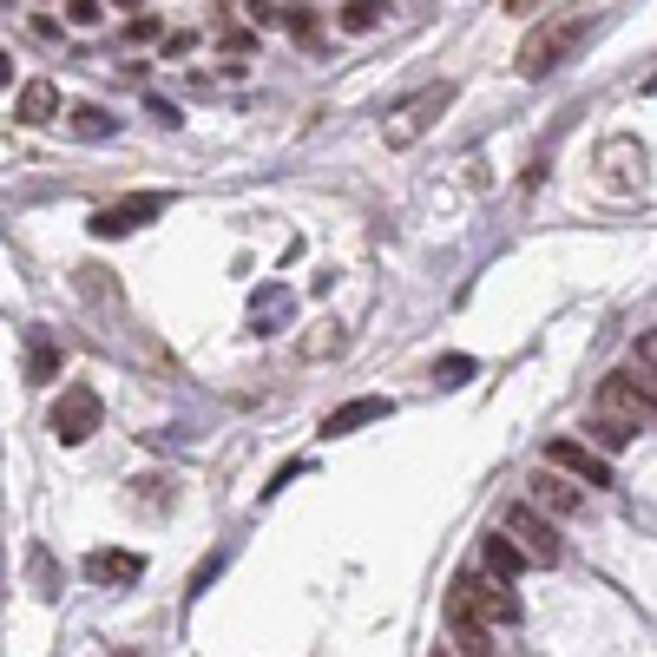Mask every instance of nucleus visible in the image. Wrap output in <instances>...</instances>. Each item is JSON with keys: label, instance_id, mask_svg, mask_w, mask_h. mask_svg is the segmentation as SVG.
I'll return each mask as SVG.
<instances>
[{"label": "nucleus", "instance_id": "nucleus-1", "mask_svg": "<svg viewBox=\"0 0 657 657\" xmlns=\"http://www.w3.org/2000/svg\"><path fill=\"white\" fill-rule=\"evenodd\" d=\"M645 421H657V401L645 395L638 369H612V375H599V388H592V434H599V448L619 454L625 441L645 434Z\"/></svg>", "mask_w": 657, "mask_h": 657}, {"label": "nucleus", "instance_id": "nucleus-2", "mask_svg": "<svg viewBox=\"0 0 657 657\" xmlns=\"http://www.w3.org/2000/svg\"><path fill=\"white\" fill-rule=\"evenodd\" d=\"M586 33H592V7H559V13H540V26L520 39L513 66H520L526 79H546V72H559V66L586 46Z\"/></svg>", "mask_w": 657, "mask_h": 657}, {"label": "nucleus", "instance_id": "nucleus-3", "mask_svg": "<svg viewBox=\"0 0 657 657\" xmlns=\"http://www.w3.org/2000/svg\"><path fill=\"white\" fill-rule=\"evenodd\" d=\"M448 619H474V625H520L526 619V605H520V592H513V579H494L487 566H467V573H454V586H448Z\"/></svg>", "mask_w": 657, "mask_h": 657}, {"label": "nucleus", "instance_id": "nucleus-4", "mask_svg": "<svg viewBox=\"0 0 657 657\" xmlns=\"http://www.w3.org/2000/svg\"><path fill=\"white\" fill-rule=\"evenodd\" d=\"M500 533H513L533 566H559V559H566V540H559V526H553V513L533 507V500H513L507 520H500Z\"/></svg>", "mask_w": 657, "mask_h": 657}, {"label": "nucleus", "instance_id": "nucleus-5", "mask_svg": "<svg viewBox=\"0 0 657 657\" xmlns=\"http://www.w3.org/2000/svg\"><path fill=\"white\" fill-rule=\"evenodd\" d=\"M99 421H105V401H99V388H86V382H66V395H59V401H53V415H46V428H53V441H59V448L92 441V434H99Z\"/></svg>", "mask_w": 657, "mask_h": 657}, {"label": "nucleus", "instance_id": "nucleus-6", "mask_svg": "<svg viewBox=\"0 0 657 657\" xmlns=\"http://www.w3.org/2000/svg\"><path fill=\"white\" fill-rule=\"evenodd\" d=\"M165 191H132V197H112V204H99L92 211V237L99 243H112V237H132V230H145L151 217H165Z\"/></svg>", "mask_w": 657, "mask_h": 657}, {"label": "nucleus", "instance_id": "nucleus-7", "mask_svg": "<svg viewBox=\"0 0 657 657\" xmlns=\"http://www.w3.org/2000/svg\"><path fill=\"white\" fill-rule=\"evenodd\" d=\"M448 105H454V86L441 79V86H428V92H415L408 105H395V118H388V132H382V138H388L395 151H408V145H415V138H421V132H428V125H434L441 112H448Z\"/></svg>", "mask_w": 657, "mask_h": 657}, {"label": "nucleus", "instance_id": "nucleus-8", "mask_svg": "<svg viewBox=\"0 0 657 657\" xmlns=\"http://www.w3.org/2000/svg\"><path fill=\"white\" fill-rule=\"evenodd\" d=\"M546 461H553L559 474H573L579 487H592V494H599V487H612V461H605L599 448H586V441H573V434H559V441L546 448Z\"/></svg>", "mask_w": 657, "mask_h": 657}, {"label": "nucleus", "instance_id": "nucleus-9", "mask_svg": "<svg viewBox=\"0 0 657 657\" xmlns=\"http://www.w3.org/2000/svg\"><path fill=\"white\" fill-rule=\"evenodd\" d=\"M533 507H546L553 520H573V513L586 507V494H579L573 474H559V467L546 461V467H533Z\"/></svg>", "mask_w": 657, "mask_h": 657}, {"label": "nucleus", "instance_id": "nucleus-10", "mask_svg": "<svg viewBox=\"0 0 657 657\" xmlns=\"http://www.w3.org/2000/svg\"><path fill=\"white\" fill-rule=\"evenodd\" d=\"M388 415H395L388 395H355V401H342V408L322 415V441H342V434H355V428H369V421H388Z\"/></svg>", "mask_w": 657, "mask_h": 657}, {"label": "nucleus", "instance_id": "nucleus-11", "mask_svg": "<svg viewBox=\"0 0 657 657\" xmlns=\"http://www.w3.org/2000/svg\"><path fill=\"white\" fill-rule=\"evenodd\" d=\"M86 579L92 586H132V579H145V559L118 553V546H99V553H86Z\"/></svg>", "mask_w": 657, "mask_h": 657}, {"label": "nucleus", "instance_id": "nucleus-12", "mask_svg": "<svg viewBox=\"0 0 657 657\" xmlns=\"http://www.w3.org/2000/svg\"><path fill=\"white\" fill-rule=\"evenodd\" d=\"M53 112H59V86L53 79H26L13 92V125H46Z\"/></svg>", "mask_w": 657, "mask_h": 657}, {"label": "nucleus", "instance_id": "nucleus-13", "mask_svg": "<svg viewBox=\"0 0 657 657\" xmlns=\"http://www.w3.org/2000/svg\"><path fill=\"white\" fill-rule=\"evenodd\" d=\"M480 566H487L494 579H520L533 559L520 553V540H513V533H487V540H480Z\"/></svg>", "mask_w": 657, "mask_h": 657}, {"label": "nucleus", "instance_id": "nucleus-14", "mask_svg": "<svg viewBox=\"0 0 657 657\" xmlns=\"http://www.w3.org/2000/svg\"><path fill=\"white\" fill-rule=\"evenodd\" d=\"M59 362H66V355H59V342H53L46 329H33V336H26V382H53V375H59Z\"/></svg>", "mask_w": 657, "mask_h": 657}, {"label": "nucleus", "instance_id": "nucleus-15", "mask_svg": "<svg viewBox=\"0 0 657 657\" xmlns=\"http://www.w3.org/2000/svg\"><path fill=\"white\" fill-rule=\"evenodd\" d=\"M388 13H395L388 0H342V33L362 39V33H375V26H388Z\"/></svg>", "mask_w": 657, "mask_h": 657}, {"label": "nucleus", "instance_id": "nucleus-16", "mask_svg": "<svg viewBox=\"0 0 657 657\" xmlns=\"http://www.w3.org/2000/svg\"><path fill=\"white\" fill-rule=\"evenodd\" d=\"M448 632H454V652H461V657H500V652H494V625H474V619H448Z\"/></svg>", "mask_w": 657, "mask_h": 657}, {"label": "nucleus", "instance_id": "nucleus-17", "mask_svg": "<svg viewBox=\"0 0 657 657\" xmlns=\"http://www.w3.org/2000/svg\"><path fill=\"white\" fill-rule=\"evenodd\" d=\"M632 369H638V382H645V395L657 401V329H645L638 342H632Z\"/></svg>", "mask_w": 657, "mask_h": 657}, {"label": "nucleus", "instance_id": "nucleus-18", "mask_svg": "<svg viewBox=\"0 0 657 657\" xmlns=\"http://www.w3.org/2000/svg\"><path fill=\"white\" fill-rule=\"evenodd\" d=\"M112 125H118V118H112L105 105H79V112H72V138H105Z\"/></svg>", "mask_w": 657, "mask_h": 657}, {"label": "nucleus", "instance_id": "nucleus-19", "mask_svg": "<svg viewBox=\"0 0 657 657\" xmlns=\"http://www.w3.org/2000/svg\"><path fill=\"white\" fill-rule=\"evenodd\" d=\"M342 349H349V336L329 322V336H309V342H303V362H322V355H342Z\"/></svg>", "mask_w": 657, "mask_h": 657}, {"label": "nucleus", "instance_id": "nucleus-20", "mask_svg": "<svg viewBox=\"0 0 657 657\" xmlns=\"http://www.w3.org/2000/svg\"><path fill=\"white\" fill-rule=\"evenodd\" d=\"M467 375H474V362H467V355H441V362H434V388H461Z\"/></svg>", "mask_w": 657, "mask_h": 657}, {"label": "nucleus", "instance_id": "nucleus-21", "mask_svg": "<svg viewBox=\"0 0 657 657\" xmlns=\"http://www.w3.org/2000/svg\"><path fill=\"white\" fill-rule=\"evenodd\" d=\"M99 20H105V7H99V0H66V26H72V33H92Z\"/></svg>", "mask_w": 657, "mask_h": 657}, {"label": "nucleus", "instance_id": "nucleus-22", "mask_svg": "<svg viewBox=\"0 0 657 657\" xmlns=\"http://www.w3.org/2000/svg\"><path fill=\"white\" fill-rule=\"evenodd\" d=\"M276 20H283V13H276V7H270V0H250V26H257V33H270V26H276Z\"/></svg>", "mask_w": 657, "mask_h": 657}, {"label": "nucleus", "instance_id": "nucleus-23", "mask_svg": "<svg viewBox=\"0 0 657 657\" xmlns=\"http://www.w3.org/2000/svg\"><path fill=\"white\" fill-rule=\"evenodd\" d=\"M125 39H158V20H151V13H132V26H125Z\"/></svg>", "mask_w": 657, "mask_h": 657}, {"label": "nucleus", "instance_id": "nucleus-24", "mask_svg": "<svg viewBox=\"0 0 657 657\" xmlns=\"http://www.w3.org/2000/svg\"><path fill=\"white\" fill-rule=\"evenodd\" d=\"M217 573H224V553H211V559H204V566H197V579H191V592H204V586H211V579H217Z\"/></svg>", "mask_w": 657, "mask_h": 657}, {"label": "nucleus", "instance_id": "nucleus-25", "mask_svg": "<svg viewBox=\"0 0 657 657\" xmlns=\"http://www.w3.org/2000/svg\"><path fill=\"white\" fill-rule=\"evenodd\" d=\"M33 33H39V39H59V33H66V26H59V20H53V13H33Z\"/></svg>", "mask_w": 657, "mask_h": 657}, {"label": "nucleus", "instance_id": "nucleus-26", "mask_svg": "<svg viewBox=\"0 0 657 657\" xmlns=\"http://www.w3.org/2000/svg\"><path fill=\"white\" fill-rule=\"evenodd\" d=\"M290 33H303V39L316 33V20H309V7H290Z\"/></svg>", "mask_w": 657, "mask_h": 657}, {"label": "nucleus", "instance_id": "nucleus-27", "mask_svg": "<svg viewBox=\"0 0 657 657\" xmlns=\"http://www.w3.org/2000/svg\"><path fill=\"white\" fill-rule=\"evenodd\" d=\"M507 13H540V0H500Z\"/></svg>", "mask_w": 657, "mask_h": 657}, {"label": "nucleus", "instance_id": "nucleus-28", "mask_svg": "<svg viewBox=\"0 0 657 657\" xmlns=\"http://www.w3.org/2000/svg\"><path fill=\"white\" fill-rule=\"evenodd\" d=\"M428 657H461V652H428Z\"/></svg>", "mask_w": 657, "mask_h": 657}, {"label": "nucleus", "instance_id": "nucleus-29", "mask_svg": "<svg viewBox=\"0 0 657 657\" xmlns=\"http://www.w3.org/2000/svg\"><path fill=\"white\" fill-rule=\"evenodd\" d=\"M112 7H138V0H112Z\"/></svg>", "mask_w": 657, "mask_h": 657}]
</instances>
